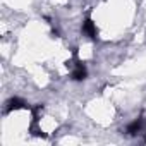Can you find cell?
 <instances>
[{
    "label": "cell",
    "instance_id": "cell-2",
    "mask_svg": "<svg viewBox=\"0 0 146 146\" xmlns=\"http://www.w3.org/2000/svg\"><path fill=\"white\" fill-rule=\"evenodd\" d=\"M26 107H28V103H26L24 100H21V98H11V100L7 102V112L17 110V108H26Z\"/></svg>",
    "mask_w": 146,
    "mask_h": 146
},
{
    "label": "cell",
    "instance_id": "cell-3",
    "mask_svg": "<svg viewBox=\"0 0 146 146\" xmlns=\"http://www.w3.org/2000/svg\"><path fill=\"white\" fill-rule=\"evenodd\" d=\"M86 76H88V70H86V67L83 64H79L76 67V70L72 72V79L74 81H83V79H86Z\"/></svg>",
    "mask_w": 146,
    "mask_h": 146
},
{
    "label": "cell",
    "instance_id": "cell-1",
    "mask_svg": "<svg viewBox=\"0 0 146 146\" xmlns=\"http://www.w3.org/2000/svg\"><path fill=\"white\" fill-rule=\"evenodd\" d=\"M83 33H84L86 36H90L91 40L96 38V26H95V23H93L91 19H86V21L83 23Z\"/></svg>",
    "mask_w": 146,
    "mask_h": 146
},
{
    "label": "cell",
    "instance_id": "cell-4",
    "mask_svg": "<svg viewBox=\"0 0 146 146\" xmlns=\"http://www.w3.org/2000/svg\"><path fill=\"white\" fill-rule=\"evenodd\" d=\"M141 125H143V120H141V119H136L132 124H129V125H127V134H131V136L137 134V132L141 131Z\"/></svg>",
    "mask_w": 146,
    "mask_h": 146
}]
</instances>
